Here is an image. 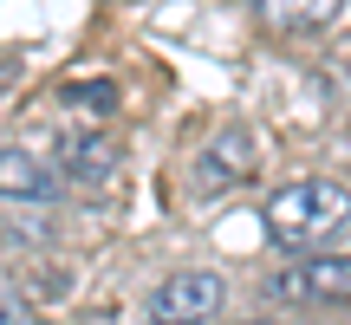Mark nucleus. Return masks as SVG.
<instances>
[{"mask_svg": "<svg viewBox=\"0 0 351 325\" xmlns=\"http://www.w3.org/2000/svg\"><path fill=\"white\" fill-rule=\"evenodd\" d=\"M351 221V195L339 182H287L267 202V241L274 248H319Z\"/></svg>", "mask_w": 351, "mask_h": 325, "instance_id": "f257e3e1", "label": "nucleus"}, {"mask_svg": "<svg viewBox=\"0 0 351 325\" xmlns=\"http://www.w3.org/2000/svg\"><path fill=\"white\" fill-rule=\"evenodd\" d=\"M221 300H228L221 274H176L150 293V325H208Z\"/></svg>", "mask_w": 351, "mask_h": 325, "instance_id": "f03ea898", "label": "nucleus"}, {"mask_svg": "<svg viewBox=\"0 0 351 325\" xmlns=\"http://www.w3.org/2000/svg\"><path fill=\"white\" fill-rule=\"evenodd\" d=\"M274 300H332L345 306L351 300V254H319V261H300V267H280L267 280Z\"/></svg>", "mask_w": 351, "mask_h": 325, "instance_id": "7ed1b4c3", "label": "nucleus"}, {"mask_svg": "<svg viewBox=\"0 0 351 325\" xmlns=\"http://www.w3.org/2000/svg\"><path fill=\"white\" fill-rule=\"evenodd\" d=\"M0 195L7 202H52L59 195V169L26 150H0Z\"/></svg>", "mask_w": 351, "mask_h": 325, "instance_id": "20e7f679", "label": "nucleus"}, {"mask_svg": "<svg viewBox=\"0 0 351 325\" xmlns=\"http://www.w3.org/2000/svg\"><path fill=\"white\" fill-rule=\"evenodd\" d=\"M247 176H254V137H247V130H221V137L202 150V182H208V189L247 182Z\"/></svg>", "mask_w": 351, "mask_h": 325, "instance_id": "39448f33", "label": "nucleus"}, {"mask_svg": "<svg viewBox=\"0 0 351 325\" xmlns=\"http://www.w3.org/2000/svg\"><path fill=\"white\" fill-rule=\"evenodd\" d=\"M59 169L78 176V182H104V176L117 169V150L104 137H85V130H65L59 137Z\"/></svg>", "mask_w": 351, "mask_h": 325, "instance_id": "423d86ee", "label": "nucleus"}, {"mask_svg": "<svg viewBox=\"0 0 351 325\" xmlns=\"http://www.w3.org/2000/svg\"><path fill=\"white\" fill-rule=\"evenodd\" d=\"M254 7H261L267 20H280V26H306V20H319L332 0H254Z\"/></svg>", "mask_w": 351, "mask_h": 325, "instance_id": "0eeeda50", "label": "nucleus"}, {"mask_svg": "<svg viewBox=\"0 0 351 325\" xmlns=\"http://www.w3.org/2000/svg\"><path fill=\"white\" fill-rule=\"evenodd\" d=\"M85 325H117V319H111V313H91V319H85Z\"/></svg>", "mask_w": 351, "mask_h": 325, "instance_id": "6e6552de", "label": "nucleus"}]
</instances>
